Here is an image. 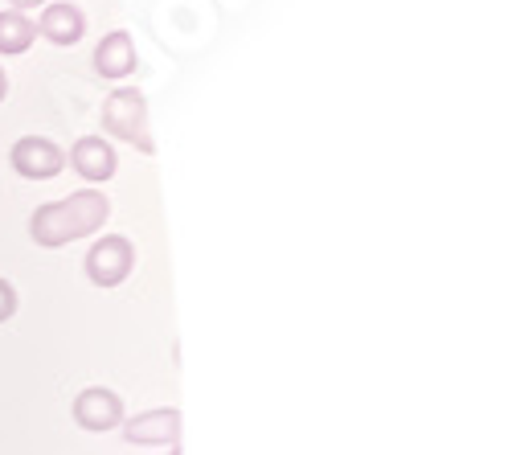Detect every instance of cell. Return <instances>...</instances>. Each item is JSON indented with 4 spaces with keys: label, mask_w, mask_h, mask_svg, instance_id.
<instances>
[{
    "label": "cell",
    "mask_w": 512,
    "mask_h": 455,
    "mask_svg": "<svg viewBox=\"0 0 512 455\" xmlns=\"http://www.w3.org/2000/svg\"><path fill=\"white\" fill-rule=\"evenodd\" d=\"M111 218V201L107 193L99 189H78L62 201H50L33 210L29 218V238L46 251H58L66 242H78V238H91L95 230H103V222Z\"/></svg>",
    "instance_id": "cell-1"
},
{
    "label": "cell",
    "mask_w": 512,
    "mask_h": 455,
    "mask_svg": "<svg viewBox=\"0 0 512 455\" xmlns=\"http://www.w3.org/2000/svg\"><path fill=\"white\" fill-rule=\"evenodd\" d=\"M103 132L140 148L144 156L156 152L152 144V132H148V99L136 91V87H115L107 99H103Z\"/></svg>",
    "instance_id": "cell-2"
},
{
    "label": "cell",
    "mask_w": 512,
    "mask_h": 455,
    "mask_svg": "<svg viewBox=\"0 0 512 455\" xmlns=\"http://www.w3.org/2000/svg\"><path fill=\"white\" fill-rule=\"evenodd\" d=\"M132 267H136V246L123 234H103L87 251V279L95 287H103V292L119 287L127 275H132Z\"/></svg>",
    "instance_id": "cell-3"
},
{
    "label": "cell",
    "mask_w": 512,
    "mask_h": 455,
    "mask_svg": "<svg viewBox=\"0 0 512 455\" xmlns=\"http://www.w3.org/2000/svg\"><path fill=\"white\" fill-rule=\"evenodd\" d=\"M9 160L25 181H50L66 169V152L46 136H21L9 152Z\"/></svg>",
    "instance_id": "cell-4"
},
{
    "label": "cell",
    "mask_w": 512,
    "mask_h": 455,
    "mask_svg": "<svg viewBox=\"0 0 512 455\" xmlns=\"http://www.w3.org/2000/svg\"><path fill=\"white\" fill-rule=\"evenodd\" d=\"M74 423L82 431H115L123 423V398L107 386H87L74 398Z\"/></svg>",
    "instance_id": "cell-5"
},
{
    "label": "cell",
    "mask_w": 512,
    "mask_h": 455,
    "mask_svg": "<svg viewBox=\"0 0 512 455\" xmlns=\"http://www.w3.org/2000/svg\"><path fill=\"white\" fill-rule=\"evenodd\" d=\"M123 439L140 447H177L181 439V410H148L136 415L132 423H123Z\"/></svg>",
    "instance_id": "cell-6"
},
{
    "label": "cell",
    "mask_w": 512,
    "mask_h": 455,
    "mask_svg": "<svg viewBox=\"0 0 512 455\" xmlns=\"http://www.w3.org/2000/svg\"><path fill=\"white\" fill-rule=\"evenodd\" d=\"M66 160L74 164V173H78L82 181H91V185L111 181L115 169H119V156H115V148H111L103 136H82V140L70 148Z\"/></svg>",
    "instance_id": "cell-7"
},
{
    "label": "cell",
    "mask_w": 512,
    "mask_h": 455,
    "mask_svg": "<svg viewBox=\"0 0 512 455\" xmlns=\"http://www.w3.org/2000/svg\"><path fill=\"white\" fill-rule=\"evenodd\" d=\"M33 25L54 46H78L82 33H87V13L70 5V0H58V5H41V17Z\"/></svg>",
    "instance_id": "cell-8"
},
{
    "label": "cell",
    "mask_w": 512,
    "mask_h": 455,
    "mask_svg": "<svg viewBox=\"0 0 512 455\" xmlns=\"http://www.w3.org/2000/svg\"><path fill=\"white\" fill-rule=\"evenodd\" d=\"M136 66H140V54H136V41H132V33H127V29L107 33L95 46V70L103 78H111V82L136 74Z\"/></svg>",
    "instance_id": "cell-9"
},
{
    "label": "cell",
    "mask_w": 512,
    "mask_h": 455,
    "mask_svg": "<svg viewBox=\"0 0 512 455\" xmlns=\"http://www.w3.org/2000/svg\"><path fill=\"white\" fill-rule=\"evenodd\" d=\"M33 37H37L33 17H25V13H17V9L0 13V54H5V58L25 54V50L33 46Z\"/></svg>",
    "instance_id": "cell-10"
},
{
    "label": "cell",
    "mask_w": 512,
    "mask_h": 455,
    "mask_svg": "<svg viewBox=\"0 0 512 455\" xmlns=\"http://www.w3.org/2000/svg\"><path fill=\"white\" fill-rule=\"evenodd\" d=\"M17 312V287L9 279H0V324Z\"/></svg>",
    "instance_id": "cell-11"
},
{
    "label": "cell",
    "mask_w": 512,
    "mask_h": 455,
    "mask_svg": "<svg viewBox=\"0 0 512 455\" xmlns=\"http://www.w3.org/2000/svg\"><path fill=\"white\" fill-rule=\"evenodd\" d=\"M9 5H13L17 13H25V9H41V5H50V0H9Z\"/></svg>",
    "instance_id": "cell-12"
},
{
    "label": "cell",
    "mask_w": 512,
    "mask_h": 455,
    "mask_svg": "<svg viewBox=\"0 0 512 455\" xmlns=\"http://www.w3.org/2000/svg\"><path fill=\"white\" fill-rule=\"evenodd\" d=\"M5 95H9V74L0 70V103H5Z\"/></svg>",
    "instance_id": "cell-13"
}]
</instances>
